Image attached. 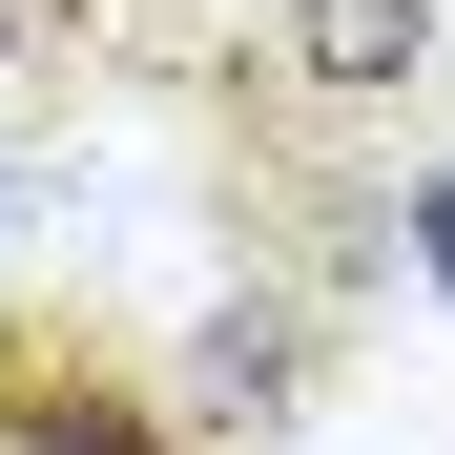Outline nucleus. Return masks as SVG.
I'll return each mask as SVG.
<instances>
[{
    "label": "nucleus",
    "instance_id": "3",
    "mask_svg": "<svg viewBox=\"0 0 455 455\" xmlns=\"http://www.w3.org/2000/svg\"><path fill=\"white\" fill-rule=\"evenodd\" d=\"M352 352H372L352 311H311V290H269V269H228V290H207V331H187L166 372H187L207 455H290V435L352 394Z\"/></svg>",
    "mask_w": 455,
    "mask_h": 455
},
{
    "label": "nucleus",
    "instance_id": "4",
    "mask_svg": "<svg viewBox=\"0 0 455 455\" xmlns=\"http://www.w3.org/2000/svg\"><path fill=\"white\" fill-rule=\"evenodd\" d=\"M249 42H269L331 124H372V145H414L435 84H455V0H249Z\"/></svg>",
    "mask_w": 455,
    "mask_h": 455
},
{
    "label": "nucleus",
    "instance_id": "1",
    "mask_svg": "<svg viewBox=\"0 0 455 455\" xmlns=\"http://www.w3.org/2000/svg\"><path fill=\"white\" fill-rule=\"evenodd\" d=\"M145 84H166V124L207 145V249L228 269H269V290H311V311H394V187H414V145H372V124H331L290 62L228 21V42H124Z\"/></svg>",
    "mask_w": 455,
    "mask_h": 455
},
{
    "label": "nucleus",
    "instance_id": "2",
    "mask_svg": "<svg viewBox=\"0 0 455 455\" xmlns=\"http://www.w3.org/2000/svg\"><path fill=\"white\" fill-rule=\"evenodd\" d=\"M0 455H207V414H187L145 311H104L62 269H0Z\"/></svg>",
    "mask_w": 455,
    "mask_h": 455
},
{
    "label": "nucleus",
    "instance_id": "5",
    "mask_svg": "<svg viewBox=\"0 0 455 455\" xmlns=\"http://www.w3.org/2000/svg\"><path fill=\"white\" fill-rule=\"evenodd\" d=\"M124 42H145V0H0V124H84L124 84Z\"/></svg>",
    "mask_w": 455,
    "mask_h": 455
}]
</instances>
